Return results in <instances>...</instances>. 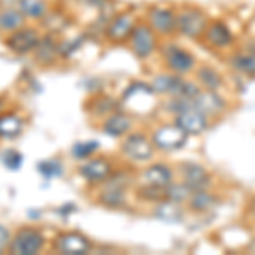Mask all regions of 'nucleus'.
I'll use <instances>...</instances> for the list:
<instances>
[{
    "label": "nucleus",
    "instance_id": "f704fd0d",
    "mask_svg": "<svg viewBox=\"0 0 255 255\" xmlns=\"http://www.w3.org/2000/svg\"><path fill=\"white\" fill-rule=\"evenodd\" d=\"M0 9H2V3H0Z\"/></svg>",
    "mask_w": 255,
    "mask_h": 255
},
{
    "label": "nucleus",
    "instance_id": "f03ea898",
    "mask_svg": "<svg viewBox=\"0 0 255 255\" xmlns=\"http://www.w3.org/2000/svg\"><path fill=\"white\" fill-rule=\"evenodd\" d=\"M41 38H43V36L39 34L38 29L22 26L20 29L10 32V34L7 36L5 46L9 48L12 53H15V55H29V53L36 51Z\"/></svg>",
    "mask_w": 255,
    "mask_h": 255
},
{
    "label": "nucleus",
    "instance_id": "dca6fc26",
    "mask_svg": "<svg viewBox=\"0 0 255 255\" xmlns=\"http://www.w3.org/2000/svg\"><path fill=\"white\" fill-rule=\"evenodd\" d=\"M192 106L201 111L204 114L209 113H218L225 108V101L215 92H199L197 96L192 99Z\"/></svg>",
    "mask_w": 255,
    "mask_h": 255
},
{
    "label": "nucleus",
    "instance_id": "423d86ee",
    "mask_svg": "<svg viewBox=\"0 0 255 255\" xmlns=\"http://www.w3.org/2000/svg\"><path fill=\"white\" fill-rule=\"evenodd\" d=\"M187 134L177 125L162 126L153 133V146L163 151H174L186 145Z\"/></svg>",
    "mask_w": 255,
    "mask_h": 255
},
{
    "label": "nucleus",
    "instance_id": "a211bd4d",
    "mask_svg": "<svg viewBox=\"0 0 255 255\" xmlns=\"http://www.w3.org/2000/svg\"><path fill=\"white\" fill-rule=\"evenodd\" d=\"M22 119L14 113L0 114V138L14 139L22 133Z\"/></svg>",
    "mask_w": 255,
    "mask_h": 255
},
{
    "label": "nucleus",
    "instance_id": "412c9836",
    "mask_svg": "<svg viewBox=\"0 0 255 255\" xmlns=\"http://www.w3.org/2000/svg\"><path fill=\"white\" fill-rule=\"evenodd\" d=\"M184 80L177 75H158L153 80L151 89L158 94H172V96H180V90H182Z\"/></svg>",
    "mask_w": 255,
    "mask_h": 255
},
{
    "label": "nucleus",
    "instance_id": "4be33fe9",
    "mask_svg": "<svg viewBox=\"0 0 255 255\" xmlns=\"http://www.w3.org/2000/svg\"><path fill=\"white\" fill-rule=\"evenodd\" d=\"M206 39L213 44V46L221 48V46H226V44L232 43L233 34L223 22H215L206 29Z\"/></svg>",
    "mask_w": 255,
    "mask_h": 255
},
{
    "label": "nucleus",
    "instance_id": "f3484780",
    "mask_svg": "<svg viewBox=\"0 0 255 255\" xmlns=\"http://www.w3.org/2000/svg\"><path fill=\"white\" fill-rule=\"evenodd\" d=\"M131 125H133V123H131L129 116H126V114H111L104 121V125H102V129H104V133L109 134V136L119 138L131 129Z\"/></svg>",
    "mask_w": 255,
    "mask_h": 255
},
{
    "label": "nucleus",
    "instance_id": "20e7f679",
    "mask_svg": "<svg viewBox=\"0 0 255 255\" xmlns=\"http://www.w3.org/2000/svg\"><path fill=\"white\" fill-rule=\"evenodd\" d=\"M129 41L131 49H133V53L138 58H148L155 51V48H157L155 31L150 26H145V24H139V26L136 24V27H134L129 36Z\"/></svg>",
    "mask_w": 255,
    "mask_h": 255
},
{
    "label": "nucleus",
    "instance_id": "39448f33",
    "mask_svg": "<svg viewBox=\"0 0 255 255\" xmlns=\"http://www.w3.org/2000/svg\"><path fill=\"white\" fill-rule=\"evenodd\" d=\"M121 151L129 160H134V162H146V160H150L151 155H153V141H150V139L141 133L129 134V136L123 141Z\"/></svg>",
    "mask_w": 255,
    "mask_h": 255
},
{
    "label": "nucleus",
    "instance_id": "7ed1b4c3",
    "mask_svg": "<svg viewBox=\"0 0 255 255\" xmlns=\"http://www.w3.org/2000/svg\"><path fill=\"white\" fill-rule=\"evenodd\" d=\"M208 19L204 15V12L199 9H186L177 15V27L175 29L180 31V34L187 36V38H199L203 36V32L206 31Z\"/></svg>",
    "mask_w": 255,
    "mask_h": 255
},
{
    "label": "nucleus",
    "instance_id": "7c9ffc66",
    "mask_svg": "<svg viewBox=\"0 0 255 255\" xmlns=\"http://www.w3.org/2000/svg\"><path fill=\"white\" fill-rule=\"evenodd\" d=\"M39 172L46 177H56V175H60L61 165L56 160H46V162L39 163Z\"/></svg>",
    "mask_w": 255,
    "mask_h": 255
},
{
    "label": "nucleus",
    "instance_id": "cd10ccee",
    "mask_svg": "<svg viewBox=\"0 0 255 255\" xmlns=\"http://www.w3.org/2000/svg\"><path fill=\"white\" fill-rule=\"evenodd\" d=\"M199 80L204 84V87L209 90H216L221 85V77L216 70L213 68H201L199 70Z\"/></svg>",
    "mask_w": 255,
    "mask_h": 255
},
{
    "label": "nucleus",
    "instance_id": "aec40b11",
    "mask_svg": "<svg viewBox=\"0 0 255 255\" xmlns=\"http://www.w3.org/2000/svg\"><path fill=\"white\" fill-rule=\"evenodd\" d=\"M101 203H104L108 208H119L125 204V184L118 182V179H113L104 187L101 194Z\"/></svg>",
    "mask_w": 255,
    "mask_h": 255
},
{
    "label": "nucleus",
    "instance_id": "2eb2a0df",
    "mask_svg": "<svg viewBox=\"0 0 255 255\" xmlns=\"http://www.w3.org/2000/svg\"><path fill=\"white\" fill-rule=\"evenodd\" d=\"M143 179L148 186L155 187H167L172 180V170L163 163H155V165L148 167L143 172Z\"/></svg>",
    "mask_w": 255,
    "mask_h": 255
},
{
    "label": "nucleus",
    "instance_id": "c85d7f7f",
    "mask_svg": "<svg viewBox=\"0 0 255 255\" xmlns=\"http://www.w3.org/2000/svg\"><path fill=\"white\" fill-rule=\"evenodd\" d=\"M99 148V143L97 141H87V143H77L73 146V155L77 158H89L90 155L94 153Z\"/></svg>",
    "mask_w": 255,
    "mask_h": 255
},
{
    "label": "nucleus",
    "instance_id": "6e6552de",
    "mask_svg": "<svg viewBox=\"0 0 255 255\" xmlns=\"http://www.w3.org/2000/svg\"><path fill=\"white\" fill-rule=\"evenodd\" d=\"M175 125L187 134H201L208 128V118L196 108H189L182 113H177Z\"/></svg>",
    "mask_w": 255,
    "mask_h": 255
},
{
    "label": "nucleus",
    "instance_id": "f8f14e48",
    "mask_svg": "<svg viewBox=\"0 0 255 255\" xmlns=\"http://www.w3.org/2000/svg\"><path fill=\"white\" fill-rule=\"evenodd\" d=\"M182 175H184V184L189 186L192 192L203 191L211 182V177H209L208 170L204 167L197 165V163H186L182 168Z\"/></svg>",
    "mask_w": 255,
    "mask_h": 255
},
{
    "label": "nucleus",
    "instance_id": "72a5a7b5",
    "mask_svg": "<svg viewBox=\"0 0 255 255\" xmlns=\"http://www.w3.org/2000/svg\"><path fill=\"white\" fill-rule=\"evenodd\" d=\"M250 215L255 218V199L252 201V204H250Z\"/></svg>",
    "mask_w": 255,
    "mask_h": 255
},
{
    "label": "nucleus",
    "instance_id": "c756f323",
    "mask_svg": "<svg viewBox=\"0 0 255 255\" xmlns=\"http://www.w3.org/2000/svg\"><path fill=\"white\" fill-rule=\"evenodd\" d=\"M2 162H3V165L7 168H10V170H17L20 167V163H22V155L15 150H7L2 157Z\"/></svg>",
    "mask_w": 255,
    "mask_h": 255
},
{
    "label": "nucleus",
    "instance_id": "1a4fd4ad",
    "mask_svg": "<svg viewBox=\"0 0 255 255\" xmlns=\"http://www.w3.org/2000/svg\"><path fill=\"white\" fill-rule=\"evenodd\" d=\"M90 242L87 240V237L80 235L77 232H68V233H61L56 238V250L60 254H68V255H80V254H87L90 250Z\"/></svg>",
    "mask_w": 255,
    "mask_h": 255
},
{
    "label": "nucleus",
    "instance_id": "9d476101",
    "mask_svg": "<svg viewBox=\"0 0 255 255\" xmlns=\"http://www.w3.org/2000/svg\"><path fill=\"white\" fill-rule=\"evenodd\" d=\"M148 20L151 29L160 34H170L177 27V15L167 7H153L148 12Z\"/></svg>",
    "mask_w": 255,
    "mask_h": 255
},
{
    "label": "nucleus",
    "instance_id": "9b49d317",
    "mask_svg": "<svg viewBox=\"0 0 255 255\" xmlns=\"http://www.w3.org/2000/svg\"><path fill=\"white\" fill-rule=\"evenodd\" d=\"M165 60L172 72L175 73H186L194 67V56L187 53L186 49L179 46H167L165 48Z\"/></svg>",
    "mask_w": 255,
    "mask_h": 255
},
{
    "label": "nucleus",
    "instance_id": "4468645a",
    "mask_svg": "<svg viewBox=\"0 0 255 255\" xmlns=\"http://www.w3.org/2000/svg\"><path fill=\"white\" fill-rule=\"evenodd\" d=\"M22 26H26V17L19 10V7L0 9V31L10 34V32L20 29Z\"/></svg>",
    "mask_w": 255,
    "mask_h": 255
},
{
    "label": "nucleus",
    "instance_id": "b1692460",
    "mask_svg": "<svg viewBox=\"0 0 255 255\" xmlns=\"http://www.w3.org/2000/svg\"><path fill=\"white\" fill-rule=\"evenodd\" d=\"M157 216L160 220L168 221V223H175V221L182 220V209L179 208V203H174V201H165L157 208Z\"/></svg>",
    "mask_w": 255,
    "mask_h": 255
},
{
    "label": "nucleus",
    "instance_id": "a878e982",
    "mask_svg": "<svg viewBox=\"0 0 255 255\" xmlns=\"http://www.w3.org/2000/svg\"><path fill=\"white\" fill-rule=\"evenodd\" d=\"M191 194L192 191L186 184H168L165 187V197L168 201H174V203H182V201L189 199Z\"/></svg>",
    "mask_w": 255,
    "mask_h": 255
},
{
    "label": "nucleus",
    "instance_id": "bb28decb",
    "mask_svg": "<svg viewBox=\"0 0 255 255\" xmlns=\"http://www.w3.org/2000/svg\"><path fill=\"white\" fill-rule=\"evenodd\" d=\"M232 65L242 73L247 75H255V53H247V55L233 56Z\"/></svg>",
    "mask_w": 255,
    "mask_h": 255
},
{
    "label": "nucleus",
    "instance_id": "6ab92c4d",
    "mask_svg": "<svg viewBox=\"0 0 255 255\" xmlns=\"http://www.w3.org/2000/svg\"><path fill=\"white\" fill-rule=\"evenodd\" d=\"M19 10L26 19L43 20L49 14V5L46 0H19Z\"/></svg>",
    "mask_w": 255,
    "mask_h": 255
},
{
    "label": "nucleus",
    "instance_id": "473e14b6",
    "mask_svg": "<svg viewBox=\"0 0 255 255\" xmlns=\"http://www.w3.org/2000/svg\"><path fill=\"white\" fill-rule=\"evenodd\" d=\"M85 2H87L89 5H96V7H101L102 3H104V0H85Z\"/></svg>",
    "mask_w": 255,
    "mask_h": 255
},
{
    "label": "nucleus",
    "instance_id": "ddd939ff",
    "mask_svg": "<svg viewBox=\"0 0 255 255\" xmlns=\"http://www.w3.org/2000/svg\"><path fill=\"white\" fill-rule=\"evenodd\" d=\"M79 172L87 182H102L111 177V163L106 158H92L84 163Z\"/></svg>",
    "mask_w": 255,
    "mask_h": 255
},
{
    "label": "nucleus",
    "instance_id": "393cba45",
    "mask_svg": "<svg viewBox=\"0 0 255 255\" xmlns=\"http://www.w3.org/2000/svg\"><path fill=\"white\" fill-rule=\"evenodd\" d=\"M189 199H191V208L196 209V211H208L209 208L216 204V197L204 192V189L203 191H194Z\"/></svg>",
    "mask_w": 255,
    "mask_h": 255
},
{
    "label": "nucleus",
    "instance_id": "2f4dec72",
    "mask_svg": "<svg viewBox=\"0 0 255 255\" xmlns=\"http://www.w3.org/2000/svg\"><path fill=\"white\" fill-rule=\"evenodd\" d=\"M12 235L9 232V228L3 225H0V254L9 252V245H10Z\"/></svg>",
    "mask_w": 255,
    "mask_h": 255
},
{
    "label": "nucleus",
    "instance_id": "0eeeda50",
    "mask_svg": "<svg viewBox=\"0 0 255 255\" xmlns=\"http://www.w3.org/2000/svg\"><path fill=\"white\" fill-rule=\"evenodd\" d=\"M136 27V19L131 12H123L118 14L111 19L108 24V29H106V38L111 43H125L126 39H129L131 32Z\"/></svg>",
    "mask_w": 255,
    "mask_h": 255
},
{
    "label": "nucleus",
    "instance_id": "5701e85b",
    "mask_svg": "<svg viewBox=\"0 0 255 255\" xmlns=\"http://www.w3.org/2000/svg\"><path fill=\"white\" fill-rule=\"evenodd\" d=\"M34 53H36V56H38L39 61H51L60 53V44L53 39L51 34L43 36Z\"/></svg>",
    "mask_w": 255,
    "mask_h": 255
},
{
    "label": "nucleus",
    "instance_id": "f257e3e1",
    "mask_svg": "<svg viewBox=\"0 0 255 255\" xmlns=\"http://www.w3.org/2000/svg\"><path fill=\"white\" fill-rule=\"evenodd\" d=\"M44 245V235L38 228H26L17 230L10 240L9 252L15 255H36Z\"/></svg>",
    "mask_w": 255,
    "mask_h": 255
}]
</instances>
